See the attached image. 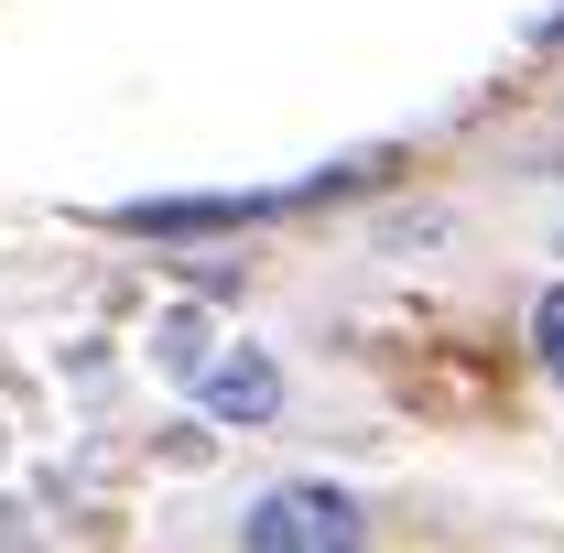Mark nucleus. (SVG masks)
Instances as JSON below:
<instances>
[{
	"label": "nucleus",
	"mask_w": 564,
	"mask_h": 553,
	"mask_svg": "<svg viewBox=\"0 0 564 553\" xmlns=\"http://www.w3.org/2000/svg\"><path fill=\"white\" fill-rule=\"evenodd\" d=\"M239 553H369V510L337 478H282V488L250 499Z\"/></svg>",
	"instance_id": "obj_1"
},
{
	"label": "nucleus",
	"mask_w": 564,
	"mask_h": 553,
	"mask_svg": "<svg viewBox=\"0 0 564 553\" xmlns=\"http://www.w3.org/2000/svg\"><path fill=\"white\" fill-rule=\"evenodd\" d=\"M369 163H337V174H315V185H272V196H141L120 207L109 228H131V239H207V228H250V217H282L304 207V196H348Z\"/></svg>",
	"instance_id": "obj_2"
},
{
	"label": "nucleus",
	"mask_w": 564,
	"mask_h": 553,
	"mask_svg": "<svg viewBox=\"0 0 564 553\" xmlns=\"http://www.w3.org/2000/svg\"><path fill=\"white\" fill-rule=\"evenodd\" d=\"M185 391H196V413H207V423H239V434L282 413V369L261 358V347H207V369H196Z\"/></svg>",
	"instance_id": "obj_3"
},
{
	"label": "nucleus",
	"mask_w": 564,
	"mask_h": 553,
	"mask_svg": "<svg viewBox=\"0 0 564 553\" xmlns=\"http://www.w3.org/2000/svg\"><path fill=\"white\" fill-rule=\"evenodd\" d=\"M152 358H163L174 380H196V369H207V315H163V337H152Z\"/></svg>",
	"instance_id": "obj_4"
},
{
	"label": "nucleus",
	"mask_w": 564,
	"mask_h": 553,
	"mask_svg": "<svg viewBox=\"0 0 564 553\" xmlns=\"http://www.w3.org/2000/svg\"><path fill=\"white\" fill-rule=\"evenodd\" d=\"M532 358H543V380H564V282L532 293Z\"/></svg>",
	"instance_id": "obj_5"
},
{
	"label": "nucleus",
	"mask_w": 564,
	"mask_h": 553,
	"mask_svg": "<svg viewBox=\"0 0 564 553\" xmlns=\"http://www.w3.org/2000/svg\"><path fill=\"white\" fill-rule=\"evenodd\" d=\"M554 261H564V239H554Z\"/></svg>",
	"instance_id": "obj_6"
}]
</instances>
